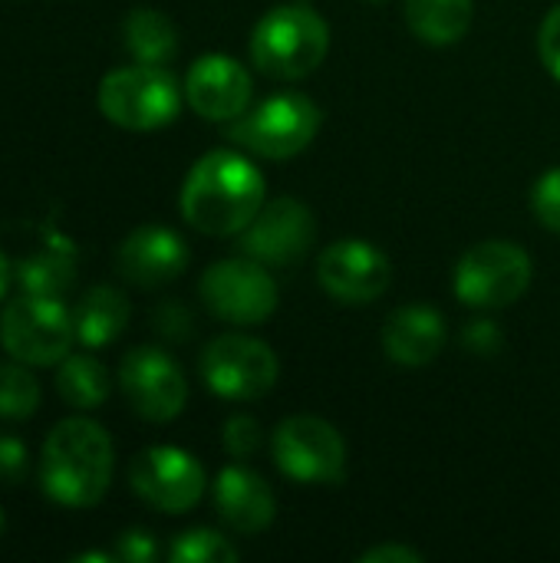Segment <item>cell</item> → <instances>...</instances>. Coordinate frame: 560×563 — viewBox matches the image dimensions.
<instances>
[{
  "label": "cell",
  "mask_w": 560,
  "mask_h": 563,
  "mask_svg": "<svg viewBox=\"0 0 560 563\" xmlns=\"http://www.w3.org/2000/svg\"><path fill=\"white\" fill-rule=\"evenodd\" d=\"M264 201L267 181L261 168L234 148H215L185 175L178 208L195 231L208 238H231L254 221Z\"/></svg>",
  "instance_id": "obj_1"
},
{
  "label": "cell",
  "mask_w": 560,
  "mask_h": 563,
  "mask_svg": "<svg viewBox=\"0 0 560 563\" xmlns=\"http://www.w3.org/2000/svg\"><path fill=\"white\" fill-rule=\"evenodd\" d=\"M112 439L99 422L86 416L56 422L43 442L40 482L43 492L63 508L99 505L112 485Z\"/></svg>",
  "instance_id": "obj_2"
},
{
  "label": "cell",
  "mask_w": 560,
  "mask_h": 563,
  "mask_svg": "<svg viewBox=\"0 0 560 563\" xmlns=\"http://www.w3.org/2000/svg\"><path fill=\"white\" fill-rule=\"evenodd\" d=\"M330 49V26L327 20L304 7V3H284L267 10L254 33H251V59L257 73L294 82L320 69Z\"/></svg>",
  "instance_id": "obj_3"
},
{
  "label": "cell",
  "mask_w": 560,
  "mask_h": 563,
  "mask_svg": "<svg viewBox=\"0 0 560 563\" xmlns=\"http://www.w3.org/2000/svg\"><path fill=\"white\" fill-rule=\"evenodd\" d=\"M320 109L304 92H274L254 109H244L228 122L224 135L241 148L267 162L300 155L320 132Z\"/></svg>",
  "instance_id": "obj_4"
},
{
  "label": "cell",
  "mask_w": 560,
  "mask_h": 563,
  "mask_svg": "<svg viewBox=\"0 0 560 563\" xmlns=\"http://www.w3.org/2000/svg\"><path fill=\"white\" fill-rule=\"evenodd\" d=\"M185 99V86L165 69L149 63H132L102 76L96 102L99 112L129 132H152L175 122Z\"/></svg>",
  "instance_id": "obj_5"
},
{
  "label": "cell",
  "mask_w": 560,
  "mask_h": 563,
  "mask_svg": "<svg viewBox=\"0 0 560 563\" xmlns=\"http://www.w3.org/2000/svg\"><path fill=\"white\" fill-rule=\"evenodd\" d=\"M73 340V310L63 297L20 294L0 313V346L23 366H59Z\"/></svg>",
  "instance_id": "obj_6"
},
{
  "label": "cell",
  "mask_w": 560,
  "mask_h": 563,
  "mask_svg": "<svg viewBox=\"0 0 560 563\" xmlns=\"http://www.w3.org/2000/svg\"><path fill=\"white\" fill-rule=\"evenodd\" d=\"M535 264L515 241H482L455 264V297L475 310H505L531 287Z\"/></svg>",
  "instance_id": "obj_7"
},
{
  "label": "cell",
  "mask_w": 560,
  "mask_h": 563,
  "mask_svg": "<svg viewBox=\"0 0 560 563\" xmlns=\"http://www.w3.org/2000/svg\"><path fill=\"white\" fill-rule=\"evenodd\" d=\"M274 465L300 485H340L347 478V445L320 416H290L271 435Z\"/></svg>",
  "instance_id": "obj_8"
},
{
  "label": "cell",
  "mask_w": 560,
  "mask_h": 563,
  "mask_svg": "<svg viewBox=\"0 0 560 563\" xmlns=\"http://www.w3.org/2000/svg\"><path fill=\"white\" fill-rule=\"evenodd\" d=\"M198 294L208 313L231 327H257L277 310V280L267 274V264L244 254L211 264Z\"/></svg>",
  "instance_id": "obj_9"
},
{
  "label": "cell",
  "mask_w": 560,
  "mask_h": 563,
  "mask_svg": "<svg viewBox=\"0 0 560 563\" xmlns=\"http://www.w3.org/2000/svg\"><path fill=\"white\" fill-rule=\"evenodd\" d=\"M198 369L215 396L231 402H251L274 389L281 363L264 340L244 333H221L205 346Z\"/></svg>",
  "instance_id": "obj_10"
},
{
  "label": "cell",
  "mask_w": 560,
  "mask_h": 563,
  "mask_svg": "<svg viewBox=\"0 0 560 563\" xmlns=\"http://www.w3.org/2000/svg\"><path fill=\"white\" fill-rule=\"evenodd\" d=\"M205 468L201 462L175 445L142 449L129 462V488L162 515H185L205 495Z\"/></svg>",
  "instance_id": "obj_11"
},
{
  "label": "cell",
  "mask_w": 560,
  "mask_h": 563,
  "mask_svg": "<svg viewBox=\"0 0 560 563\" xmlns=\"http://www.w3.org/2000/svg\"><path fill=\"white\" fill-rule=\"evenodd\" d=\"M317 241L314 211L297 198H271L254 214V221L238 234L244 257H254L267 267H287L310 254Z\"/></svg>",
  "instance_id": "obj_12"
},
{
  "label": "cell",
  "mask_w": 560,
  "mask_h": 563,
  "mask_svg": "<svg viewBox=\"0 0 560 563\" xmlns=\"http://www.w3.org/2000/svg\"><path fill=\"white\" fill-rule=\"evenodd\" d=\"M119 386L132 412L145 422H172L188 402L182 366L158 346H135L119 366Z\"/></svg>",
  "instance_id": "obj_13"
},
{
  "label": "cell",
  "mask_w": 560,
  "mask_h": 563,
  "mask_svg": "<svg viewBox=\"0 0 560 563\" xmlns=\"http://www.w3.org/2000/svg\"><path fill=\"white\" fill-rule=\"evenodd\" d=\"M317 284L337 303L363 307V303L380 300L389 290L393 264L370 241H360V238L333 241L330 247H323L317 261Z\"/></svg>",
  "instance_id": "obj_14"
},
{
  "label": "cell",
  "mask_w": 560,
  "mask_h": 563,
  "mask_svg": "<svg viewBox=\"0 0 560 563\" xmlns=\"http://www.w3.org/2000/svg\"><path fill=\"white\" fill-rule=\"evenodd\" d=\"M251 73L224 53H205L188 66L185 99L208 122H231L251 106Z\"/></svg>",
  "instance_id": "obj_15"
},
{
  "label": "cell",
  "mask_w": 560,
  "mask_h": 563,
  "mask_svg": "<svg viewBox=\"0 0 560 563\" xmlns=\"http://www.w3.org/2000/svg\"><path fill=\"white\" fill-rule=\"evenodd\" d=\"M191 254L188 244L182 241V234H175L172 228L162 224H142L132 234H125V241L116 251V271L142 287H165L172 280H178L188 267Z\"/></svg>",
  "instance_id": "obj_16"
},
{
  "label": "cell",
  "mask_w": 560,
  "mask_h": 563,
  "mask_svg": "<svg viewBox=\"0 0 560 563\" xmlns=\"http://www.w3.org/2000/svg\"><path fill=\"white\" fill-rule=\"evenodd\" d=\"M215 511L234 534L254 538L274 525L277 501L257 472L244 465H228L218 472L215 482Z\"/></svg>",
  "instance_id": "obj_17"
},
{
  "label": "cell",
  "mask_w": 560,
  "mask_h": 563,
  "mask_svg": "<svg viewBox=\"0 0 560 563\" xmlns=\"http://www.w3.org/2000/svg\"><path fill=\"white\" fill-rule=\"evenodd\" d=\"M446 320L426 303H406L383 323V350L399 366H426L446 346Z\"/></svg>",
  "instance_id": "obj_18"
},
{
  "label": "cell",
  "mask_w": 560,
  "mask_h": 563,
  "mask_svg": "<svg viewBox=\"0 0 560 563\" xmlns=\"http://www.w3.org/2000/svg\"><path fill=\"white\" fill-rule=\"evenodd\" d=\"M129 323V300L122 290L99 284L83 294V300L73 307V327H76V343L86 350L109 346Z\"/></svg>",
  "instance_id": "obj_19"
},
{
  "label": "cell",
  "mask_w": 560,
  "mask_h": 563,
  "mask_svg": "<svg viewBox=\"0 0 560 563\" xmlns=\"http://www.w3.org/2000/svg\"><path fill=\"white\" fill-rule=\"evenodd\" d=\"M13 280L23 294H43V297H63L76 284V247L73 241H50L33 257H23L13 267Z\"/></svg>",
  "instance_id": "obj_20"
},
{
  "label": "cell",
  "mask_w": 560,
  "mask_h": 563,
  "mask_svg": "<svg viewBox=\"0 0 560 563\" xmlns=\"http://www.w3.org/2000/svg\"><path fill=\"white\" fill-rule=\"evenodd\" d=\"M475 20V0H406L409 30L429 46L459 43Z\"/></svg>",
  "instance_id": "obj_21"
},
{
  "label": "cell",
  "mask_w": 560,
  "mask_h": 563,
  "mask_svg": "<svg viewBox=\"0 0 560 563\" xmlns=\"http://www.w3.org/2000/svg\"><path fill=\"white\" fill-rule=\"evenodd\" d=\"M122 40H125L129 56L135 63H149V66H165L178 53V30H175V23L162 10H152V7H135L125 16Z\"/></svg>",
  "instance_id": "obj_22"
},
{
  "label": "cell",
  "mask_w": 560,
  "mask_h": 563,
  "mask_svg": "<svg viewBox=\"0 0 560 563\" xmlns=\"http://www.w3.org/2000/svg\"><path fill=\"white\" fill-rule=\"evenodd\" d=\"M109 389L112 383L106 366L89 353H69L56 369V393L69 409L79 412L99 409L109 399Z\"/></svg>",
  "instance_id": "obj_23"
},
{
  "label": "cell",
  "mask_w": 560,
  "mask_h": 563,
  "mask_svg": "<svg viewBox=\"0 0 560 563\" xmlns=\"http://www.w3.org/2000/svg\"><path fill=\"white\" fill-rule=\"evenodd\" d=\"M40 409V383L23 363H0V419H30Z\"/></svg>",
  "instance_id": "obj_24"
},
{
  "label": "cell",
  "mask_w": 560,
  "mask_h": 563,
  "mask_svg": "<svg viewBox=\"0 0 560 563\" xmlns=\"http://www.w3.org/2000/svg\"><path fill=\"white\" fill-rule=\"evenodd\" d=\"M168 561L172 563H234L238 561V548L211 531V528H195V531H185L172 541L168 548Z\"/></svg>",
  "instance_id": "obj_25"
},
{
  "label": "cell",
  "mask_w": 560,
  "mask_h": 563,
  "mask_svg": "<svg viewBox=\"0 0 560 563\" xmlns=\"http://www.w3.org/2000/svg\"><path fill=\"white\" fill-rule=\"evenodd\" d=\"M531 208H535L538 221H541L548 231L560 234V168L545 172V175L535 181V188H531Z\"/></svg>",
  "instance_id": "obj_26"
},
{
  "label": "cell",
  "mask_w": 560,
  "mask_h": 563,
  "mask_svg": "<svg viewBox=\"0 0 560 563\" xmlns=\"http://www.w3.org/2000/svg\"><path fill=\"white\" fill-rule=\"evenodd\" d=\"M264 445V429L254 416H231L224 426V449L234 459H251Z\"/></svg>",
  "instance_id": "obj_27"
},
{
  "label": "cell",
  "mask_w": 560,
  "mask_h": 563,
  "mask_svg": "<svg viewBox=\"0 0 560 563\" xmlns=\"http://www.w3.org/2000/svg\"><path fill=\"white\" fill-rule=\"evenodd\" d=\"M30 472V455L20 439L0 435V485H20Z\"/></svg>",
  "instance_id": "obj_28"
},
{
  "label": "cell",
  "mask_w": 560,
  "mask_h": 563,
  "mask_svg": "<svg viewBox=\"0 0 560 563\" xmlns=\"http://www.w3.org/2000/svg\"><path fill=\"white\" fill-rule=\"evenodd\" d=\"M116 558L125 563H152L158 558V544L149 531L142 528H132L125 534H119L116 541Z\"/></svg>",
  "instance_id": "obj_29"
},
{
  "label": "cell",
  "mask_w": 560,
  "mask_h": 563,
  "mask_svg": "<svg viewBox=\"0 0 560 563\" xmlns=\"http://www.w3.org/2000/svg\"><path fill=\"white\" fill-rule=\"evenodd\" d=\"M538 53H541L545 69L554 79H560V3L551 7V13L545 16V23L538 30Z\"/></svg>",
  "instance_id": "obj_30"
},
{
  "label": "cell",
  "mask_w": 560,
  "mask_h": 563,
  "mask_svg": "<svg viewBox=\"0 0 560 563\" xmlns=\"http://www.w3.org/2000/svg\"><path fill=\"white\" fill-rule=\"evenodd\" d=\"M462 343L475 356H495L498 346H502V333H498V327L492 320H472L465 327V333H462Z\"/></svg>",
  "instance_id": "obj_31"
},
{
  "label": "cell",
  "mask_w": 560,
  "mask_h": 563,
  "mask_svg": "<svg viewBox=\"0 0 560 563\" xmlns=\"http://www.w3.org/2000/svg\"><path fill=\"white\" fill-rule=\"evenodd\" d=\"M155 330L172 340H185L191 333V313L178 303H162L155 310Z\"/></svg>",
  "instance_id": "obj_32"
},
{
  "label": "cell",
  "mask_w": 560,
  "mask_h": 563,
  "mask_svg": "<svg viewBox=\"0 0 560 563\" xmlns=\"http://www.w3.org/2000/svg\"><path fill=\"white\" fill-rule=\"evenodd\" d=\"M422 554L406 544H376L360 554V563H419Z\"/></svg>",
  "instance_id": "obj_33"
},
{
  "label": "cell",
  "mask_w": 560,
  "mask_h": 563,
  "mask_svg": "<svg viewBox=\"0 0 560 563\" xmlns=\"http://www.w3.org/2000/svg\"><path fill=\"white\" fill-rule=\"evenodd\" d=\"M10 284H13V267H10V261H7V257L0 254V300L7 297Z\"/></svg>",
  "instance_id": "obj_34"
},
{
  "label": "cell",
  "mask_w": 560,
  "mask_h": 563,
  "mask_svg": "<svg viewBox=\"0 0 560 563\" xmlns=\"http://www.w3.org/2000/svg\"><path fill=\"white\" fill-rule=\"evenodd\" d=\"M3 528H7V518H3V511H0V538H3Z\"/></svg>",
  "instance_id": "obj_35"
}]
</instances>
